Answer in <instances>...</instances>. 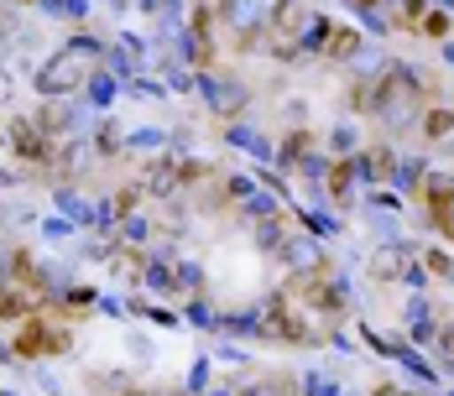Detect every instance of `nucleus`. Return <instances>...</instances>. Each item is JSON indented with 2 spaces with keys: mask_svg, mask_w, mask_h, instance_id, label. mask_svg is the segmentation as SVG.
Here are the masks:
<instances>
[{
  "mask_svg": "<svg viewBox=\"0 0 454 396\" xmlns=\"http://www.w3.org/2000/svg\"><path fill=\"white\" fill-rule=\"evenodd\" d=\"M84 58H90V43H74L63 47L52 63H47L43 74H37V89L43 94H74V89L90 79V68H84Z\"/></svg>",
  "mask_w": 454,
  "mask_h": 396,
  "instance_id": "nucleus-1",
  "label": "nucleus"
},
{
  "mask_svg": "<svg viewBox=\"0 0 454 396\" xmlns=\"http://www.w3.org/2000/svg\"><path fill=\"white\" fill-rule=\"evenodd\" d=\"M5 146H11L21 162H32V167H47V162L58 157L52 136H47L37 120H11V136H5Z\"/></svg>",
  "mask_w": 454,
  "mask_h": 396,
  "instance_id": "nucleus-2",
  "label": "nucleus"
},
{
  "mask_svg": "<svg viewBox=\"0 0 454 396\" xmlns=\"http://www.w3.org/2000/svg\"><path fill=\"white\" fill-rule=\"evenodd\" d=\"M408 271H412V256L403 245H387V251L371 256V276H376V282H397V276H408Z\"/></svg>",
  "mask_w": 454,
  "mask_h": 396,
  "instance_id": "nucleus-3",
  "label": "nucleus"
},
{
  "mask_svg": "<svg viewBox=\"0 0 454 396\" xmlns=\"http://www.w3.org/2000/svg\"><path fill=\"white\" fill-rule=\"evenodd\" d=\"M423 198H428L434 224H439V220L454 209V177H450V173H428V177H423Z\"/></svg>",
  "mask_w": 454,
  "mask_h": 396,
  "instance_id": "nucleus-4",
  "label": "nucleus"
},
{
  "mask_svg": "<svg viewBox=\"0 0 454 396\" xmlns=\"http://www.w3.org/2000/svg\"><path fill=\"white\" fill-rule=\"evenodd\" d=\"M272 32L277 37H298V32H303V5H298V0H277Z\"/></svg>",
  "mask_w": 454,
  "mask_h": 396,
  "instance_id": "nucleus-5",
  "label": "nucleus"
},
{
  "mask_svg": "<svg viewBox=\"0 0 454 396\" xmlns=\"http://www.w3.org/2000/svg\"><path fill=\"white\" fill-rule=\"evenodd\" d=\"M32 318V303L21 287H0V323H27Z\"/></svg>",
  "mask_w": 454,
  "mask_h": 396,
  "instance_id": "nucleus-6",
  "label": "nucleus"
},
{
  "mask_svg": "<svg viewBox=\"0 0 454 396\" xmlns=\"http://www.w3.org/2000/svg\"><path fill=\"white\" fill-rule=\"evenodd\" d=\"M356 47H361V37H356L350 27H340V32L324 37V58H329V63H345V58H356Z\"/></svg>",
  "mask_w": 454,
  "mask_h": 396,
  "instance_id": "nucleus-7",
  "label": "nucleus"
},
{
  "mask_svg": "<svg viewBox=\"0 0 454 396\" xmlns=\"http://www.w3.org/2000/svg\"><path fill=\"white\" fill-rule=\"evenodd\" d=\"M240 396H298V381L293 376H267V381H251Z\"/></svg>",
  "mask_w": 454,
  "mask_h": 396,
  "instance_id": "nucleus-8",
  "label": "nucleus"
},
{
  "mask_svg": "<svg viewBox=\"0 0 454 396\" xmlns=\"http://www.w3.org/2000/svg\"><path fill=\"white\" fill-rule=\"evenodd\" d=\"M137 204H141V182H126V188H115V198H110V209L126 220V214H137Z\"/></svg>",
  "mask_w": 454,
  "mask_h": 396,
  "instance_id": "nucleus-9",
  "label": "nucleus"
},
{
  "mask_svg": "<svg viewBox=\"0 0 454 396\" xmlns=\"http://www.w3.org/2000/svg\"><path fill=\"white\" fill-rule=\"evenodd\" d=\"M309 146H314V136L309 131H293L282 141V162H298V157H309Z\"/></svg>",
  "mask_w": 454,
  "mask_h": 396,
  "instance_id": "nucleus-10",
  "label": "nucleus"
},
{
  "mask_svg": "<svg viewBox=\"0 0 454 396\" xmlns=\"http://www.w3.org/2000/svg\"><path fill=\"white\" fill-rule=\"evenodd\" d=\"M423 131L428 136H450L454 131V110H428V115H423Z\"/></svg>",
  "mask_w": 454,
  "mask_h": 396,
  "instance_id": "nucleus-11",
  "label": "nucleus"
},
{
  "mask_svg": "<svg viewBox=\"0 0 454 396\" xmlns=\"http://www.w3.org/2000/svg\"><path fill=\"white\" fill-rule=\"evenodd\" d=\"M365 173L371 177H392V157H387V146H376V151L365 157Z\"/></svg>",
  "mask_w": 454,
  "mask_h": 396,
  "instance_id": "nucleus-12",
  "label": "nucleus"
},
{
  "mask_svg": "<svg viewBox=\"0 0 454 396\" xmlns=\"http://www.w3.org/2000/svg\"><path fill=\"white\" fill-rule=\"evenodd\" d=\"M345 188H350V162H334V167H329V193L345 198Z\"/></svg>",
  "mask_w": 454,
  "mask_h": 396,
  "instance_id": "nucleus-13",
  "label": "nucleus"
},
{
  "mask_svg": "<svg viewBox=\"0 0 454 396\" xmlns=\"http://www.w3.org/2000/svg\"><path fill=\"white\" fill-rule=\"evenodd\" d=\"M423 37H450V16H444V11L423 16Z\"/></svg>",
  "mask_w": 454,
  "mask_h": 396,
  "instance_id": "nucleus-14",
  "label": "nucleus"
},
{
  "mask_svg": "<svg viewBox=\"0 0 454 396\" xmlns=\"http://www.w3.org/2000/svg\"><path fill=\"white\" fill-rule=\"evenodd\" d=\"M68 345H74V339H68L63 329H47V345H43V354H68Z\"/></svg>",
  "mask_w": 454,
  "mask_h": 396,
  "instance_id": "nucleus-15",
  "label": "nucleus"
},
{
  "mask_svg": "<svg viewBox=\"0 0 454 396\" xmlns=\"http://www.w3.org/2000/svg\"><path fill=\"white\" fill-rule=\"evenodd\" d=\"M99 151H105V157H115V151H121V131H115V126H105V131H99Z\"/></svg>",
  "mask_w": 454,
  "mask_h": 396,
  "instance_id": "nucleus-16",
  "label": "nucleus"
},
{
  "mask_svg": "<svg viewBox=\"0 0 454 396\" xmlns=\"http://www.w3.org/2000/svg\"><path fill=\"white\" fill-rule=\"evenodd\" d=\"M423 266H428V271H450V256H444V251H428Z\"/></svg>",
  "mask_w": 454,
  "mask_h": 396,
  "instance_id": "nucleus-17",
  "label": "nucleus"
},
{
  "mask_svg": "<svg viewBox=\"0 0 454 396\" xmlns=\"http://www.w3.org/2000/svg\"><path fill=\"white\" fill-rule=\"evenodd\" d=\"M68 303H74V308H90L94 292H90V287H74V292H68Z\"/></svg>",
  "mask_w": 454,
  "mask_h": 396,
  "instance_id": "nucleus-18",
  "label": "nucleus"
},
{
  "mask_svg": "<svg viewBox=\"0 0 454 396\" xmlns=\"http://www.w3.org/2000/svg\"><path fill=\"white\" fill-rule=\"evenodd\" d=\"M11 27H16V16H11V5H0V37H5Z\"/></svg>",
  "mask_w": 454,
  "mask_h": 396,
  "instance_id": "nucleus-19",
  "label": "nucleus"
},
{
  "mask_svg": "<svg viewBox=\"0 0 454 396\" xmlns=\"http://www.w3.org/2000/svg\"><path fill=\"white\" fill-rule=\"evenodd\" d=\"M439 229H444V235H450V240H454V209H450V214H444V220H439Z\"/></svg>",
  "mask_w": 454,
  "mask_h": 396,
  "instance_id": "nucleus-20",
  "label": "nucleus"
},
{
  "mask_svg": "<svg viewBox=\"0 0 454 396\" xmlns=\"http://www.w3.org/2000/svg\"><path fill=\"white\" fill-rule=\"evenodd\" d=\"M16 5H32V0H16Z\"/></svg>",
  "mask_w": 454,
  "mask_h": 396,
  "instance_id": "nucleus-21",
  "label": "nucleus"
},
{
  "mask_svg": "<svg viewBox=\"0 0 454 396\" xmlns=\"http://www.w3.org/2000/svg\"><path fill=\"white\" fill-rule=\"evenodd\" d=\"M0 151H5V136H0Z\"/></svg>",
  "mask_w": 454,
  "mask_h": 396,
  "instance_id": "nucleus-22",
  "label": "nucleus"
},
{
  "mask_svg": "<svg viewBox=\"0 0 454 396\" xmlns=\"http://www.w3.org/2000/svg\"><path fill=\"white\" fill-rule=\"evenodd\" d=\"M121 396H137V392H121Z\"/></svg>",
  "mask_w": 454,
  "mask_h": 396,
  "instance_id": "nucleus-23",
  "label": "nucleus"
}]
</instances>
